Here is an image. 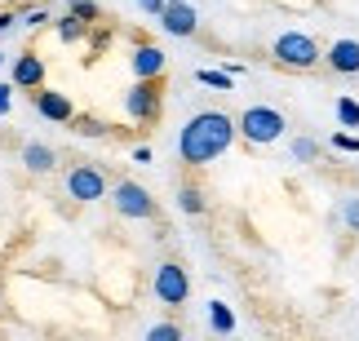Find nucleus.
Masks as SVG:
<instances>
[{"instance_id": "f257e3e1", "label": "nucleus", "mask_w": 359, "mask_h": 341, "mask_svg": "<svg viewBox=\"0 0 359 341\" xmlns=\"http://www.w3.org/2000/svg\"><path fill=\"white\" fill-rule=\"evenodd\" d=\"M236 120H231L226 111H200L187 120V129L177 133V155H182V165L200 169L209 165V160H217L226 151L231 142H236Z\"/></svg>"}, {"instance_id": "f03ea898", "label": "nucleus", "mask_w": 359, "mask_h": 341, "mask_svg": "<svg viewBox=\"0 0 359 341\" xmlns=\"http://www.w3.org/2000/svg\"><path fill=\"white\" fill-rule=\"evenodd\" d=\"M236 129H240V138L248 146H271V142H280L284 138V129H288V120L275 111V106H244L240 120H236Z\"/></svg>"}, {"instance_id": "7ed1b4c3", "label": "nucleus", "mask_w": 359, "mask_h": 341, "mask_svg": "<svg viewBox=\"0 0 359 341\" xmlns=\"http://www.w3.org/2000/svg\"><path fill=\"white\" fill-rule=\"evenodd\" d=\"M271 58L280 62V67H288V71H311V67L324 62V53H320V45H315V36H306V32H284V36H275Z\"/></svg>"}, {"instance_id": "20e7f679", "label": "nucleus", "mask_w": 359, "mask_h": 341, "mask_svg": "<svg viewBox=\"0 0 359 341\" xmlns=\"http://www.w3.org/2000/svg\"><path fill=\"white\" fill-rule=\"evenodd\" d=\"M151 288H156V297H160L164 306H182L187 297H191V275H187V266H177V262L156 266V279H151Z\"/></svg>"}, {"instance_id": "39448f33", "label": "nucleus", "mask_w": 359, "mask_h": 341, "mask_svg": "<svg viewBox=\"0 0 359 341\" xmlns=\"http://www.w3.org/2000/svg\"><path fill=\"white\" fill-rule=\"evenodd\" d=\"M111 204H116V213L133 217V222H147V217H156V200H151V190L137 186V182H116Z\"/></svg>"}, {"instance_id": "423d86ee", "label": "nucleus", "mask_w": 359, "mask_h": 341, "mask_svg": "<svg viewBox=\"0 0 359 341\" xmlns=\"http://www.w3.org/2000/svg\"><path fill=\"white\" fill-rule=\"evenodd\" d=\"M124 111H129V120H156L160 116V76L156 80H137V85L124 93Z\"/></svg>"}, {"instance_id": "0eeeda50", "label": "nucleus", "mask_w": 359, "mask_h": 341, "mask_svg": "<svg viewBox=\"0 0 359 341\" xmlns=\"http://www.w3.org/2000/svg\"><path fill=\"white\" fill-rule=\"evenodd\" d=\"M67 195L80 200V204H93V200L107 195V177L93 165H76L72 173H67Z\"/></svg>"}, {"instance_id": "6e6552de", "label": "nucleus", "mask_w": 359, "mask_h": 341, "mask_svg": "<svg viewBox=\"0 0 359 341\" xmlns=\"http://www.w3.org/2000/svg\"><path fill=\"white\" fill-rule=\"evenodd\" d=\"M160 22H164V32L169 36H196V27H200V13L187 5V0H164V9H160Z\"/></svg>"}, {"instance_id": "1a4fd4ad", "label": "nucleus", "mask_w": 359, "mask_h": 341, "mask_svg": "<svg viewBox=\"0 0 359 341\" xmlns=\"http://www.w3.org/2000/svg\"><path fill=\"white\" fill-rule=\"evenodd\" d=\"M36 111L45 120H53V125H72V120H76L72 98H67V93H49L45 85H40V93H36Z\"/></svg>"}, {"instance_id": "9d476101", "label": "nucleus", "mask_w": 359, "mask_h": 341, "mask_svg": "<svg viewBox=\"0 0 359 341\" xmlns=\"http://www.w3.org/2000/svg\"><path fill=\"white\" fill-rule=\"evenodd\" d=\"M164 67H169V58H164L160 45H137L133 49V76L137 80H156V76H164Z\"/></svg>"}, {"instance_id": "9b49d317", "label": "nucleus", "mask_w": 359, "mask_h": 341, "mask_svg": "<svg viewBox=\"0 0 359 341\" xmlns=\"http://www.w3.org/2000/svg\"><path fill=\"white\" fill-rule=\"evenodd\" d=\"M324 62L333 67L337 76H359V40H337V45L324 53Z\"/></svg>"}, {"instance_id": "f8f14e48", "label": "nucleus", "mask_w": 359, "mask_h": 341, "mask_svg": "<svg viewBox=\"0 0 359 341\" xmlns=\"http://www.w3.org/2000/svg\"><path fill=\"white\" fill-rule=\"evenodd\" d=\"M13 85H18V89H40V85H45V58L22 53V58L13 62Z\"/></svg>"}, {"instance_id": "ddd939ff", "label": "nucleus", "mask_w": 359, "mask_h": 341, "mask_svg": "<svg viewBox=\"0 0 359 341\" xmlns=\"http://www.w3.org/2000/svg\"><path fill=\"white\" fill-rule=\"evenodd\" d=\"M22 165L32 169V173H49L53 169V151H49L45 142H27L22 146Z\"/></svg>"}, {"instance_id": "4468645a", "label": "nucleus", "mask_w": 359, "mask_h": 341, "mask_svg": "<svg viewBox=\"0 0 359 341\" xmlns=\"http://www.w3.org/2000/svg\"><path fill=\"white\" fill-rule=\"evenodd\" d=\"M209 323H213V333H236V315H231V306L226 302H209Z\"/></svg>"}, {"instance_id": "2eb2a0df", "label": "nucleus", "mask_w": 359, "mask_h": 341, "mask_svg": "<svg viewBox=\"0 0 359 341\" xmlns=\"http://www.w3.org/2000/svg\"><path fill=\"white\" fill-rule=\"evenodd\" d=\"M177 209H182V213H204L209 200H204L200 186H182V190H177Z\"/></svg>"}, {"instance_id": "dca6fc26", "label": "nucleus", "mask_w": 359, "mask_h": 341, "mask_svg": "<svg viewBox=\"0 0 359 341\" xmlns=\"http://www.w3.org/2000/svg\"><path fill=\"white\" fill-rule=\"evenodd\" d=\"M337 120L346 129H359V102L355 98H337Z\"/></svg>"}, {"instance_id": "f3484780", "label": "nucleus", "mask_w": 359, "mask_h": 341, "mask_svg": "<svg viewBox=\"0 0 359 341\" xmlns=\"http://www.w3.org/2000/svg\"><path fill=\"white\" fill-rule=\"evenodd\" d=\"M196 80H200V85H209V89H231V85H236V76H231V71H196Z\"/></svg>"}, {"instance_id": "a211bd4d", "label": "nucleus", "mask_w": 359, "mask_h": 341, "mask_svg": "<svg viewBox=\"0 0 359 341\" xmlns=\"http://www.w3.org/2000/svg\"><path fill=\"white\" fill-rule=\"evenodd\" d=\"M341 222H346L355 235H359V195H351V200H341Z\"/></svg>"}, {"instance_id": "6ab92c4d", "label": "nucleus", "mask_w": 359, "mask_h": 341, "mask_svg": "<svg viewBox=\"0 0 359 341\" xmlns=\"http://www.w3.org/2000/svg\"><path fill=\"white\" fill-rule=\"evenodd\" d=\"M72 13L80 22H98V5H93V0H72Z\"/></svg>"}, {"instance_id": "aec40b11", "label": "nucleus", "mask_w": 359, "mask_h": 341, "mask_svg": "<svg viewBox=\"0 0 359 341\" xmlns=\"http://www.w3.org/2000/svg\"><path fill=\"white\" fill-rule=\"evenodd\" d=\"M80 32H85V22H80L76 13H67L62 27H58V36H62V40H80Z\"/></svg>"}, {"instance_id": "412c9836", "label": "nucleus", "mask_w": 359, "mask_h": 341, "mask_svg": "<svg viewBox=\"0 0 359 341\" xmlns=\"http://www.w3.org/2000/svg\"><path fill=\"white\" fill-rule=\"evenodd\" d=\"M177 337H182L177 323H156V328H151V341H177Z\"/></svg>"}, {"instance_id": "4be33fe9", "label": "nucleus", "mask_w": 359, "mask_h": 341, "mask_svg": "<svg viewBox=\"0 0 359 341\" xmlns=\"http://www.w3.org/2000/svg\"><path fill=\"white\" fill-rule=\"evenodd\" d=\"M76 133H89V138H98V133H107V125H102V120L80 116V120H76Z\"/></svg>"}, {"instance_id": "5701e85b", "label": "nucleus", "mask_w": 359, "mask_h": 341, "mask_svg": "<svg viewBox=\"0 0 359 341\" xmlns=\"http://www.w3.org/2000/svg\"><path fill=\"white\" fill-rule=\"evenodd\" d=\"M293 155H297V160H315V155H320V146H315L311 138H297V142H293Z\"/></svg>"}, {"instance_id": "b1692460", "label": "nucleus", "mask_w": 359, "mask_h": 341, "mask_svg": "<svg viewBox=\"0 0 359 341\" xmlns=\"http://www.w3.org/2000/svg\"><path fill=\"white\" fill-rule=\"evenodd\" d=\"M333 146L337 151H359V138H351V133H333Z\"/></svg>"}, {"instance_id": "393cba45", "label": "nucleus", "mask_w": 359, "mask_h": 341, "mask_svg": "<svg viewBox=\"0 0 359 341\" xmlns=\"http://www.w3.org/2000/svg\"><path fill=\"white\" fill-rule=\"evenodd\" d=\"M22 22H27V27H45V22H49V13H45V9H32Z\"/></svg>"}, {"instance_id": "a878e982", "label": "nucleus", "mask_w": 359, "mask_h": 341, "mask_svg": "<svg viewBox=\"0 0 359 341\" xmlns=\"http://www.w3.org/2000/svg\"><path fill=\"white\" fill-rule=\"evenodd\" d=\"M9 102H13V93H9V85H0V116L9 111Z\"/></svg>"}, {"instance_id": "bb28decb", "label": "nucleus", "mask_w": 359, "mask_h": 341, "mask_svg": "<svg viewBox=\"0 0 359 341\" xmlns=\"http://www.w3.org/2000/svg\"><path fill=\"white\" fill-rule=\"evenodd\" d=\"M137 5H142L147 13H160V9H164V0H137Z\"/></svg>"}, {"instance_id": "cd10ccee", "label": "nucleus", "mask_w": 359, "mask_h": 341, "mask_svg": "<svg viewBox=\"0 0 359 341\" xmlns=\"http://www.w3.org/2000/svg\"><path fill=\"white\" fill-rule=\"evenodd\" d=\"M9 27H13V13H9V9H0V32H9Z\"/></svg>"}]
</instances>
